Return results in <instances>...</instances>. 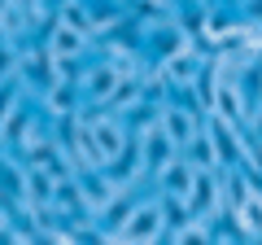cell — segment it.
Segmentation results:
<instances>
[{
    "label": "cell",
    "mask_w": 262,
    "mask_h": 245,
    "mask_svg": "<svg viewBox=\"0 0 262 245\" xmlns=\"http://www.w3.org/2000/svg\"><path fill=\"white\" fill-rule=\"evenodd\" d=\"M179 153H184V158L192 162L196 171H201V167H219L214 140H210V132H206V127H201V132H196V136H192V140H188V145H184V149H179Z\"/></svg>",
    "instance_id": "14"
},
{
    "label": "cell",
    "mask_w": 262,
    "mask_h": 245,
    "mask_svg": "<svg viewBox=\"0 0 262 245\" xmlns=\"http://www.w3.org/2000/svg\"><path fill=\"white\" fill-rule=\"evenodd\" d=\"M31 122H35V110H31L27 101H18V105H13V114L0 122V140H5V149H18Z\"/></svg>",
    "instance_id": "11"
},
{
    "label": "cell",
    "mask_w": 262,
    "mask_h": 245,
    "mask_svg": "<svg viewBox=\"0 0 262 245\" xmlns=\"http://www.w3.org/2000/svg\"><path fill=\"white\" fill-rule=\"evenodd\" d=\"M245 136H253V140H262V101H253L249 118H245Z\"/></svg>",
    "instance_id": "16"
},
{
    "label": "cell",
    "mask_w": 262,
    "mask_h": 245,
    "mask_svg": "<svg viewBox=\"0 0 262 245\" xmlns=\"http://www.w3.org/2000/svg\"><path fill=\"white\" fill-rule=\"evenodd\" d=\"M188 210L201 215V219H219V215H223V167H201L192 175Z\"/></svg>",
    "instance_id": "2"
},
{
    "label": "cell",
    "mask_w": 262,
    "mask_h": 245,
    "mask_svg": "<svg viewBox=\"0 0 262 245\" xmlns=\"http://www.w3.org/2000/svg\"><path fill=\"white\" fill-rule=\"evenodd\" d=\"M127 13H131V22L149 35V31H158V27H166V22L179 18V5L175 0H127Z\"/></svg>",
    "instance_id": "7"
},
{
    "label": "cell",
    "mask_w": 262,
    "mask_h": 245,
    "mask_svg": "<svg viewBox=\"0 0 262 245\" xmlns=\"http://www.w3.org/2000/svg\"><path fill=\"white\" fill-rule=\"evenodd\" d=\"M44 44H48V53H53V57H83L92 39H88L83 31H75V27H66V22L53 18V27L44 31Z\"/></svg>",
    "instance_id": "10"
},
{
    "label": "cell",
    "mask_w": 262,
    "mask_h": 245,
    "mask_svg": "<svg viewBox=\"0 0 262 245\" xmlns=\"http://www.w3.org/2000/svg\"><path fill=\"white\" fill-rule=\"evenodd\" d=\"M88 5H127V0H88Z\"/></svg>",
    "instance_id": "18"
},
{
    "label": "cell",
    "mask_w": 262,
    "mask_h": 245,
    "mask_svg": "<svg viewBox=\"0 0 262 245\" xmlns=\"http://www.w3.org/2000/svg\"><path fill=\"white\" fill-rule=\"evenodd\" d=\"M53 13H57V22L83 31V35L92 39V5H88V0H66V5H57Z\"/></svg>",
    "instance_id": "13"
},
{
    "label": "cell",
    "mask_w": 262,
    "mask_h": 245,
    "mask_svg": "<svg viewBox=\"0 0 262 245\" xmlns=\"http://www.w3.org/2000/svg\"><path fill=\"white\" fill-rule=\"evenodd\" d=\"M39 101H44V114L53 122H66V118L79 114V101H83V96H79V84H61V79H57L53 88L39 92Z\"/></svg>",
    "instance_id": "8"
},
{
    "label": "cell",
    "mask_w": 262,
    "mask_h": 245,
    "mask_svg": "<svg viewBox=\"0 0 262 245\" xmlns=\"http://www.w3.org/2000/svg\"><path fill=\"white\" fill-rule=\"evenodd\" d=\"M166 236V215H162V193L158 197H136L127 223L118 228L114 241H136V245H149V241H162Z\"/></svg>",
    "instance_id": "1"
},
{
    "label": "cell",
    "mask_w": 262,
    "mask_h": 245,
    "mask_svg": "<svg viewBox=\"0 0 262 245\" xmlns=\"http://www.w3.org/2000/svg\"><path fill=\"white\" fill-rule=\"evenodd\" d=\"M188 5H196V9H219L223 0H188Z\"/></svg>",
    "instance_id": "17"
},
{
    "label": "cell",
    "mask_w": 262,
    "mask_h": 245,
    "mask_svg": "<svg viewBox=\"0 0 262 245\" xmlns=\"http://www.w3.org/2000/svg\"><path fill=\"white\" fill-rule=\"evenodd\" d=\"M9 5H13V0H0V18H5V9H9Z\"/></svg>",
    "instance_id": "19"
},
{
    "label": "cell",
    "mask_w": 262,
    "mask_h": 245,
    "mask_svg": "<svg viewBox=\"0 0 262 245\" xmlns=\"http://www.w3.org/2000/svg\"><path fill=\"white\" fill-rule=\"evenodd\" d=\"M192 175H196V167L184 158V153H175V158L166 162V167L158 171V193H170V197H188V189H192Z\"/></svg>",
    "instance_id": "9"
},
{
    "label": "cell",
    "mask_w": 262,
    "mask_h": 245,
    "mask_svg": "<svg viewBox=\"0 0 262 245\" xmlns=\"http://www.w3.org/2000/svg\"><path fill=\"white\" fill-rule=\"evenodd\" d=\"M18 101H27V96H22V79H18V75L0 79V122L13 114V105H18Z\"/></svg>",
    "instance_id": "15"
},
{
    "label": "cell",
    "mask_w": 262,
    "mask_h": 245,
    "mask_svg": "<svg viewBox=\"0 0 262 245\" xmlns=\"http://www.w3.org/2000/svg\"><path fill=\"white\" fill-rule=\"evenodd\" d=\"M0 153H9V149H5V140H0Z\"/></svg>",
    "instance_id": "22"
},
{
    "label": "cell",
    "mask_w": 262,
    "mask_h": 245,
    "mask_svg": "<svg viewBox=\"0 0 262 245\" xmlns=\"http://www.w3.org/2000/svg\"><path fill=\"white\" fill-rule=\"evenodd\" d=\"M48 5H53V9H57V5H66V0H48Z\"/></svg>",
    "instance_id": "21"
},
{
    "label": "cell",
    "mask_w": 262,
    "mask_h": 245,
    "mask_svg": "<svg viewBox=\"0 0 262 245\" xmlns=\"http://www.w3.org/2000/svg\"><path fill=\"white\" fill-rule=\"evenodd\" d=\"M13 5H35V0H13Z\"/></svg>",
    "instance_id": "20"
},
{
    "label": "cell",
    "mask_w": 262,
    "mask_h": 245,
    "mask_svg": "<svg viewBox=\"0 0 262 245\" xmlns=\"http://www.w3.org/2000/svg\"><path fill=\"white\" fill-rule=\"evenodd\" d=\"M249 110H253V96H249V88H245L236 75H223V79H219L214 110H210V114H219V118H227V122H236V127H245Z\"/></svg>",
    "instance_id": "5"
},
{
    "label": "cell",
    "mask_w": 262,
    "mask_h": 245,
    "mask_svg": "<svg viewBox=\"0 0 262 245\" xmlns=\"http://www.w3.org/2000/svg\"><path fill=\"white\" fill-rule=\"evenodd\" d=\"M136 136V145H140V167H144V179H158V171L166 167L170 158L179 153V145L170 140L166 132H162V122L153 118L149 127H140V132H131Z\"/></svg>",
    "instance_id": "3"
},
{
    "label": "cell",
    "mask_w": 262,
    "mask_h": 245,
    "mask_svg": "<svg viewBox=\"0 0 262 245\" xmlns=\"http://www.w3.org/2000/svg\"><path fill=\"white\" fill-rule=\"evenodd\" d=\"M158 122H162V132L184 149V145L206 127V114L196 110V105H188V101H162L158 105Z\"/></svg>",
    "instance_id": "4"
},
{
    "label": "cell",
    "mask_w": 262,
    "mask_h": 245,
    "mask_svg": "<svg viewBox=\"0 0 262 245\" xmlns=\"http://www.w3.org/2000/svg\"><path fill=\"white\" fill-rule=\"evenodd\" d=\"M149 39H153V53H158V57H175L179 48H188V44H192V39L184 35V27H179V22H166V27L149 31Z\"/></svg>",
    "instance_id": "12"
},
{
    "label": "cell",
    "mask_w": 262,
    "mask_h": 245,
    "mask_svg": "<svg viewBox=\"0 0 262 245\" xmlns=\"http://www.w3.org/2000/svg\"><path fill=\"white\" fill-rule=\"evenodd\" d=\"M118 79H122V70H118L114 57H105V62H96V66H88L83 75H79V96H83V105H105V96L114 92Z\"/></svg>",
    "instance_id": "6"
}]
</instances>
